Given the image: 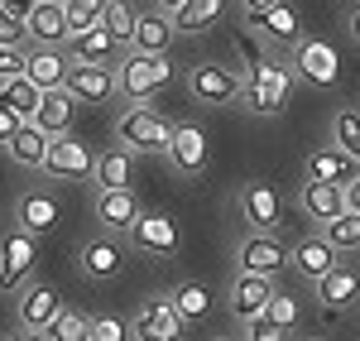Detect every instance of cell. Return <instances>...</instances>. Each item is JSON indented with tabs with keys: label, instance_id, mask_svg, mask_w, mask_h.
I'll return each mask as SVG.
<instances>
[{
	"label": "cell",
	"instance_id": "cell-1",
	"mask_svg": "<svg viewBox=\"0 0 360 341\" xmlns=\"http://www.w3.org/2000/svg\"><path fill=\"white\" fill-rule=\"evenodd\" d=\"M293 82H298V72H293L288 63H278V58H259L255 67H245L240 106H245L250 115L274 120V115L288 111V101H293Z\"/></svg>",
	"mask_w": 360,
	"mask_h": 341
},
{
	"label": "cell",
	"instance_id": "cell-2",
	"mask_svg": "<svg viewBox=\"0 0 360 341\" xmlns=\"http://www.w3.org/2000/svg\"><path fill=\"white\" fill-rule=\"evenodd\" d=\"M173 82V63L164 58H154V53H130L115 63V96H125L130 106H144L154 91H164V86Z\"/></svg>",
	"mask_w": 360,
	"mask_h": 341
},
{
	"label": "cell",
	"instance_id": "cell-3",
	"mask_svg": "<svg viewBox=\"0 0 360 341\" xmlns=\"http://www.w3.org/2000/svg\"><path fill=\"white\" fill-rule=\"evenodd\" d=\"M115 140L130 154H168L173 149V125L154 106H125L115 120Z\"/></svg>",
	"mask_w": 360,
	"mask_h": 341
},
{
	"label": "cell",
	"instance_id": "cell-4",
	"mask_svg": "<svg viewBox=\"0 0 360 341\" xmlns=\"http://www.w3.org/2000/svg\"><path fill=\"white\" fill-rule=\"evenodd\" d=\"M293 264V250L278 240L274 231H250L236 250V269L240 274H259V279H278L283 269Z\"/></svg>",
	"mask_w": 360,
	"mask_h": 341
},
{
	"label": "cell",
	"instance_id": "cell-5",
	"mask_svg": "<svg viewBox=\"0 0 360 341\" xmlns=\"http://www.w3.org/2000/svg\"><path fill=\"white\" fill-rule=\"evenodd\" d=\"M240 91H245V77L231 72L226 63H197L188 72V96L202 106H231V101H240Z\"/></svg>",
	"mask_w": 360,
	"mask_h": 341
},
{
	"label": "cell",
	"instance_id": "cell-6",
	"mask_svg": "<svg viewBox=\"0 0 360 341\" xmlns=\"http://www.w3.org/2000/svg\"><path fill=\"white\" fill-rule=\"evenodd\" d=\"M34 264H39V240L29 231L10 226L0 236V293H15L34 274Z\"/></svg>",
	"mask_w": 360,
	"mask_h": 341
},
{
	"label": "cell",
	"instance_id": "cell-7",
	"mask_svg": "<svg viewBox=\"0 0 360 341\" xmlns=\"http://www.w3.org/2000/svg\"><path fill=\"white\" fill-rule=\"evenodd\" d=\"M178 221L168 217V212H144L135 226H130V245H135L139 255H154V259H168L178 255Z\"/></svg>",
	"mask_w": 360,
	"mask_h": 341
},
{
	"label": "cell",
	"instance_id": "cell-8",
	"mask_svg": "<svg viewBox=\"0 0 360 341\" xmlns=\"http://www.w3.org/2000/svg\"><path fill=\"white\" fill-rule=\"evenodd\" d=\"M183 327L188 322L178 317V308L168 298H154L130 317V341H183Z\"/></svg>",
	"mask_w": 360,
	"mask_h": 341
},
{
	"label": "cell",
	"instance_id": "cell-9",
	"mask_svg": "<svg viewBox=\"0 0 360 341\" xmlns=\"http://www.w3.org/2000/svg\"><path fill=\"white\" fill-rule=\"evenodd\" d=\"M293 72L312 86H336L341 77V58L327 39H303L298 49H293Z\"/></svg>",
	"mask_w": 360,
	"mask_h": 341
},
{
	"label": "cell",
	"instance_id": "cell-10",
	"mask_svg": "<svg viewBox=\"0 0 360 341\" xmlns=\"http://www.w3.org/2000/svg\"><path fill=\"white\" fill-rule=\"evenodd\" d=\"M303 178L307 183H332V188H351L360 178V164L346 154V149H336V144H327V149H312L303 164Z\"/></svg>",
	"mask_w": 360,
	"mask_h": 341
},
{
	"label": "cell",
	"instance_id": "cell-11",
	"mask_svg": "<svg viewBox=\"0 0 360 341\" xmlns=\"http://www.w3.org/2000/svg\"><path fill=\"white\" fill-rule=\"evenodd\" d=\"M91 169H96V154L77 135H58L49 149V164H44L49 178H91Z\"/></svg>",
	"mask_w": 360,
	"mask_h": 341
},
{
	"label": "cell",
	"instance_id": "cell-12",
	"mask_svg": "<svg viewBox=\"0 0 360 341\" xmlns=\"http://www.w3.org/2000/svg\"><path fill=\"white\" fill-rule=\"evenodd\" d=\"M25 29H29V49H63V44L72 39L63 0H39V10L29 15Z\"/></svg>",
	"mask_w": 360,
	"mask_h": 341
},
{
	"label": "cell",
	"instance_id": "cell-13",
	"mask_svg": "<svg viewBox=\"0 0 360 341\" xmlns=\"http://www.w3.org/2000/svg\"><path fill=\"white\" fill-rule=\"evenodd\" d=\"M58 317H63V293L53 284H29L20 298V327L25 332H49Z\"/></svg>",
	"mask_w": 360,
	"mask_h": 341
},
{
	"label": "cell",
	"instance_id": "cell-14",
	"mask_svg": "<svg viewBox=\"0 0 360 341\" xmlns=\"http://www.w3.org/2000/svg\"><path fill=\"white\" fill-rule=\"evenodd\" d=\"M274 293H278L274 279H259V274H236V284H231V317H240V322H259Z\"/></svg>",
	"mask_w": 360,
	"mask_h": 341
},
{
	"label": "cell",
	"instance_id": "cell-15",
	"mask_svg": "<svg viewBox=\"0 0 360 341\" xmlns=\"http://www.w3.org/2000/svg\"><path fill=\"white\" fill-rule=\"evenodd\" d=\"M58 221H63V207H58L53 193H25V198L15 202V226L29 231L34 240L58 231Z\"/></svg>",
	"mask_w": 360,
	"mask_h": 341
},
{
	"label": "cell",
	"instance_id": "cell-16",
	"mask_svg": "<svg viewBox=\"0 0 360 341\" xmlns=\"http://www.w3.org/2000/svg\"><path fill=\"white\" fill-rule=\"evenodd\" d=\"M68 91L82 101V106H101L115 96V67H96V63H72L68 72Z\"/></svg>",
	"mask_w": 360,
	"mask_h": 341
},
{
	"label": "cell",
	"instance_id": "cell-17",
	"mask_svg": "<svg viewBox=\"0 0 360 341\" xmlns=\"http://www.w3.org/2000/svg\"><path fill=\"white\" fill-rule=\"evenodd\" d=\"M77 264H82L86 279H115L120 274V264H125V250H120V240L115 236H96V240H86L82 250H77Z\"/></svg>",
	"mask_w": 360,
	"mask_h": 341
},
{
	"label": "cell",
	"instance_id": "cell-18",
	"mask_svg": "<svg viewBox=\"0 0 360 341\" xmlns=\"http://www.w3.org/2000/svg\"><path fill=\"white\" fill-rule=\"evenodd\" d=\"M168 159H173V169L183 173V178H197V173L207 169V135H202V125H173Z\"/></svg>",
	"mask_w": 360,
	"mask_h": 341
},
{
	"label": "cell",
	"instance_id": "cell-19",
	"mask_svg": "<svg viewBox=\"0 0 360 341\" xmlns=\"http://www.w3.org/2000/svg\"><path fill=\"white\" fill-rule=\"evenodd\" d=\"M173 34H178V25H173V15H164V10H144L139 15V25H135V53H154V58H164L168 49H173Z\"/></svg>",
	"mask_w": 360,
	"mask_h": 341
},
{
	"label": "cell",
	"instance_id": "cell-20",
	"mask_svg": "<svg viewBox=\"0 0 360 341\" xmlns=\"http://www.w3.org/2000/svg\"><path fill=\"white\" fill-rule=\"evenodd\" d=\"M240 217H245L255 231H274L278 217H283L278 193L269 188V183H245V188H240Z\"/></svg>",
	"mask_w": 360,
	"mask_h": 341
},
{
	"label": "cell",
	"instance_id": "cell-21",
	"mask_svg": "<svg viewBox=\"0 0 360 341\" xmlns=\"http://www.w3.org/2000/svg\"><path fill=\"white\" fill-rule=\"evenodd\" d=\"M68 53H72V63H96V67H115V63L125 58L120 44H115L101 25L86 29V34H72V39H68Z\"/></svg>",
	"mask_w": 360,
	"mask_h": 341
},
{
	"label": "cell",
	"instance_id": "cell-22",
	"mask_svg": "<svg viewBox=\"0 0 360 341\" xmlns=\"http://www.w3.org/2000/svg\"><path fill=\"white\" fill-rule=\"evenodd\" d=\"M303 217L307 221H317V226H327L336 217H346V188H332V183H303Z\"/></svg>",
	"mask_w": 360,
	"mask_h": 341
},
{
	"label": "cell",
	"instance_id": "cell-23",
	"mask_svg": "<svg viewBox=\"0 0 360 341\" xmlns=\"http://www.w3.org/2000/svg\"><path fill=\"white\" fill-rule=\"evenodd\" d=\"M130 178H135V154H130L125 144H115V149H106V154H96V169H91L96 193H120V188H130Z\"/></svg>",
	"mask_w": 360,
	"mask_h": 341
},
{
	"label": "cell",
	"instance_id": "cell-24",
	"mask_svg": "<svg viewBox=\"0 0 360 341\" xmlns=\"http://www.w3.org/2000/svg\"><path fill=\"white\" fill-rule=\"evenodd\" d=\"M68 72H72V58H63L58 49H29L25 77L39 86V91H58V86H68Z\"/></svg>",
	"mask_w": 360,
	"mask_h": 341
},
{
	"label": "cell",
	"instance_id": "cell-25",
	"mask_svg": "<svg viewBox=\"0 0 360 341\" xmlns=\"http://www.w3.org/2000/svg\"><path fill=\"white\" fill-rule=\"evenodd\" d=\"M139 217H144V207H139V198L130 188H120V193H96V221L106 231H125V236H130V226H135Z\"/></svg>",
	"mask_w": 360,
	"mask_h": 341
},
{
	"label": "cell",
	"instance_id": "cell-26",
	"mask_svg": "<svg viewBox=\"0 0 360 341\" xmlns=\"http://www.w3.org/2000/svg\"><path fill=\"white\" fill-rule=\"evenodd\" d=\"M336 264H341V259H336V250L327 245V240H322V236H303V240L293 245V269L303 274L307 284L327 279V274H332Z\"/></svg>",
	"mask_w": 360,
	"mask_h": 341
},
{
	"label": "cell",
	"instance_id": "cell-27",
	"mask_svg": "<svg viewBox=\"0 0 360 341\" xmlns=\"http://www.w3.org/2000/svg\"><path fill=\"white\" fill-rule=\"evenodd\" d=\"M255 29L269 39V44H283V49H298L303 44V15H298V5H274L269 15H259L255 20Z\"/></svg>",
	"mask_w": 360,
	"mask_h": 341
},
{
	"label": "cell",
	"instance_id": "cell-28",
	"mask_svg": "<svg viewBox=\"0 0 360 341\" xmlns=\"http://www.w3.org/2000/svg\"><path fill=\"white\" fill-rule=\"evenodd\" d=\"M72 106H77V96L68 91V86H58V91H44V101H39V115H34V125L44 130V135H72Z\"/></svg>",
	"mask_w": 360,
	"mask_h": 341
},
{
	"label": "cell",
	"instance_id": "cell-29",
	"mask_svg": "<svg viewBox=\"0 0 360 341\" xmlns=\"http://www.w3.org/2000/svg\"><path fill=\"white\" fill-rule=\"evenodd\" d=\"M317 303L327 308V313H341V308H351L356 303V293H360V274L356 269H346V264H336L327 279H317Z\"/></svg>",
	"mask_w": 360,
	"mask_h": 341
},
{
	"label": "cell",
	"instance_id": "cell-30",
	"mask_svg": "<svg viewBox=\"0 0 360 341\" xmlns=\"http://www.w3.org/2000/svg\"><path fill=\"white\" fill-rule=\"evenodd\" d=\"M10 149V159L20 164V169H39L44 173V164H49V149H53V135H44L39 125H25L15 140L5 144Z\"/></svg>",
	"mask_w": 360,
	"mask_h": 341
},
{
	"label": "cell",
	"instance_id": "cell-31",
	"mask_svg": "<svg viewBox=\"0 0 360 341\" xmlns=\"http://www.w3.org/2000/svg\"><path fill=\"white\" fill-rule=\"evenodd\" d=\"M226 0H188L178 15H173V25H178V34H207V29L221 20Z\"/></svg>",
	"mask_w": 360,
	"mask_h": 341
},
{
	"label": "cell",
	"instance_id": "cell-32",
	"mask_svg": "<svg viewBox=\"0 0 360 341\" xmlns=\"http://www.w3.org/2000/svg\"><path fill=\"white\" fill-rule=\"evenodd\" d=\"M135 25H139V10L130 0H106V15H101V29L111 34L120 49H130L135 44Z\"/></svg>",
	"mask_w": 360,
	"mask_h": 341
},
{
	"label": "cell",
	"instance_id": "cell-33",
	"mask_svg": "<svg viewBox=\"0 0 360 341\" xmlns=\"http://www.w3.org/2000/svg\"><path fill=\"white\" fill-rule=\"evenodd\" d=\"M168 303L178 308L183 322H202V317L212 313V293H207V284H193V279L173 288V293H168Z\"/></svg>",
	"mask_w": 360,
	"mask_h": 341
},
{
	"label": "cell",
	"instance_id": "cell-34",
	"mask_svg": "<svg viewBox=\"0 0 360 341\" xmlns=\"http://www.w3.org/2000/svg\"><path fill=\"white\" fill-rule=\"evenodd\" d=\"M0 101H5V106H15V111H20L29 125H34V115H39V101H44V91L29 82V77H10V82H0Z\"/></svg>",
	"mask_w": 360,
	"mask_h": 341
},
{
	"label": "cell",
	"instance_id": "cell-35",
	"mask_svg": "<svg viewBox=\"0 0 360 341\" xmlns=\"http://www.w3.org/2000/svg\"><path fill=\"white\" fill-rule=\"evenodd\" d=\"M332 144H336V149H346V154L360 164V111H356V106H346V111L332 115Z\"/></svg>",
	"mask_w": 360,
	"mask_h": 341
},
{
	"label": "cell",
	"instance_id": "cell-36",
	"mask_svg": "<svg viewBox=\"0 0 360 341\" xmlns=\"http://www.w3.org/2000/svg\"><path fill=\"white\" fill-rule=\"evenodd\" d=\"M322 240L332 245L336 255H341V250H360V217H356V212H346V217L327 221V226H322Z\"/></svg>",
	"mask_w": 360,
	"mask_h": 341
},
{
	"label": "cell",
	"instance_id": "cell-37",
	"mask_svg": "<svg viewBox=\"0 0 360 341\" xmlns=\"http://www.w3.org/2000/svg\"><path fill=\"white\" fill-rule=\"evenodd\" d=\"M44 337L49 341H91V317L77 313V308H63V317H58Z\"/></svg>",
	"mask_w": 360,
	"mask_h": 341
},
{
	"label": "cell",
	"instance_id": "cell-38",
	"mask_svg": "<svg viewBox=\"0 0 360 341\" xmlns=\"http://www.w3.org/2000/svg\"><path fill=\"white\" fill-rule=\"evenodd\" d=\"M63 10H68V29H72V34H86V29L101 25L106 0H63Z\"/></svg>",
	"mask_w": 360,
	"mask_h": 341
},
{
	"label": "cell",
	"instance_id": "cell-39",
	"mask_svg": "<svg viewBox=\"0 0 360 341\" xmlns=\"http://www.w3.org/2000/svg\"><path fill=\"white\" fill-rule=\"evenodd\" d=\"M264 322H269V327H283V332H293V327L303 322V308H298V298L278 288L274 298H269V308H264Z\"/></svg>",
	"mask_w": 360,
	"mask_h": 341
},
{
	"label": "cell",
	"instance_id": "cell-40",
	"mask_svg": "<svg viewBox=\"0 0 360 341\" xmlns=\"http://www.w3.org/2000/svg\"><path fill=\"white\" fill-rule=\"evenodd\" d=\"M91 341H130V322H120V317H91Z\"/></svg>",
	"mask_w": 360,
	"mask_h": 341
},
{
	"label": "cell",
	"instance_id": "cell-41",
	"mask_svg": "<svg viewBox=\"0 0 360 341\" xmlns=\"http://www.w3.org/2000/svg\"><path fill=\"white\" fill-rule=\"evenodd\" d=\"M25 63H29V49H0V82L25 77Z\"/></svg>",
	"mask_w": 360,
	"mask_h": 341
},
{
	"label": "cell",
	"instance_id": "cell-42",
	"mask_svg": "<svg viewBox=\"0 0 360 341\" xmlns=\"http://www.w3.org/2000/svg\"><path fill=\"white\" fill-rule=\"evenodd\" d=\"M0 49H29V29L15 25L5 10H0Z\"/></svg>",
	"mask_w": 360,
	"mask_h": 341
},
{
	"label": "cell",
	"instance_id": "cell-43",
	"mask_svg": "<svg viewBox=\"0 0 360 341\" xmlns=\"http://www.w3.org/2000/svg\"><path fill=\"white\" fill-rule=\"evenodd\" d=\"M240 341H293V332H283V327H269V322L259 317V322H245Z\"/></svg>",
	"mask_w": 360,
	"mask_h": 341
},
{
	"label": "cell",
	"instance_id": "cell-44",
	"mask_svg": "<svg viewBox=\"0 0 360 341\" xmlns=\"http://www.w3.org/2000/svg\"><path fill=\"white\" fill-rule=\"evenodd\" d=\"M25 125H29L25 115L15 111V106H5V101H0V140L10 144V140H15V135H20V130H25Z\"/></svg>",
	"mask_w": 360,
	"mask_h": 341
},
{
	"label": "cell",
	"instance_id": "cell-45",
	"mask_svg": "<svg viewBox=\"0 0 360 341\" xmlns=\"http://www.w3.org/2000/svg\"><path fill=\"white\" fill-rule=\"evenodd\" d=\"M0 10H5L15 25H29V15L39 10V0H0Z\"/></svg>",
	"mask_w": 360,
	"mask_h": 341
},
{
	"label": "cell",
	"instance_id": "cell-46",
	"mask_svg": "<svg viewBox=\"0 0 360 341\" xmlns=\"http://www.w3.org/2000/svg\"><path fill=\"white\" fill-rule=\"evenodd\" d=\"M274 5H283V0H240V10H245V15H250V25H255L259 15H269Z\"/></svg>",
	"mask_w": 360,
	"mask_h": 341
},
{
	"label": "cell",
	"instance_id": "cell-47",
	"mask_svg": "<svg viewBox=\"0 0 360 341\" xmlns=\"http://www.w3.org/2000/svg\"><path fill=\"white\" fill-rule=\"evenodd\" d=\"M346 212H356V217H360V178L346 188Z\"/></svg>",
	"mask_w": 360,
	"mask_h": 341
},
{
	"label": "cell",
	"instance_id": "cell-48",
	"mask_svg": "<svg viewBox=\"0 0 360 341\" xmlns=\"http://www.w3.org/2000/svg\"><path fill=\"white\" fill-rule=\"evenodd\" d=\"M346 34H351V44H356V49H360V5H356V10H351V20H346Z\"/></svg>",
	"mask_w": 360,
	"mask_h": 341
},
{
	"label": "cell",
	"instance_id": "cell-49",
	"mask_svg": "<svg viewBox=\"0 0 360 341\" xmlns=\"http://www.w3.org/2000/svg\"><path fill=\"white\" fill-rule=\"evenodd\" d=\"M183 5H188V0H154V10H164V15H178Z\"/></svg>",
	"mask_w": 360,
	"mask_h": 341
},
{
	"label": "cell",
	"instance_id": "cell-50",
	"mask_svg": "<svg viewBox=\"0 0 360 341\" xmlns=\"http://www.w3.org/2000/svg\"><path fill=\"white\" fill-rule=\"evenodd\" d=\"M5 341H49V337H39V332H25V327H20V332H10Z\"/></svg>",
	"mask_w": 360,
	"mask_h": 341
},
{
	"label": "cell",
	"instance_id": "cell-51",
	"mask_svg": "<svg viewBox=\"0 0 360 341\" xmlns=\"http://www.w3.org/2000/svg\"><path fill=\"white\" fill-rule=\"evenodd\" d=\"M303 341H332V337H303Z\"/></svg>",
	"mask_w": 360,
	"mask_h": 341
},
{
	"label": "cell",
	"instance_id": "cell-52",
	"mask_svg": "<svg viewBox=\"0 0 360 341\" xmlns=\"http://www.w3.org/2000/svg\"><path fill=\"white\" fill-rule=\"evenodd\" d=\"M212 341H231V337H212Z\"/></svg>",
	"mask_w": 360,
	"mask_h": 341
}]
</instances>
